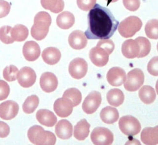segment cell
Returning a JSON list of instances; mask_svg holds the SVG:
<instances>
[{
  "instance_id": "cell-1",
  "label": "cell",
  "mask_w": 158,
  "mask_h": 145,
  "mask_svg": "<svg viewBox=\"0 0 158 145\" xmlns=\"http://www.w3.org/2000/svg\"><path fill=\"white\" fill-rule=\"evenodd\" d=\"M87 19L88 28L85 34L89 39L110 38L119 24L108 9L98 4L89 10Z\"/></svg>"
},
{
  "instance_id": "cell-2",
  "label": "cell",
  "mask_w": 158,
  "mask_h": 145,
  "mask_svg": "<svg viewBox=\"0 0 158 145\" xmlns=\"http://www.w3.org/2000/svg\"><path fill=\"white\" fill-rule=\"evenodd\" d=\"M27 135L30 141L36 145H54L56 141V138L54 133L44 130L43 127L39 125L30 127Z\"/></svg>"
},
{
  "instance_id": "cell-3",
  "label": "cell",
  "mask_w": 158,
  "mask_h": 145,
  "mask_svg": "<svg viewBox=\"0 0 158 145\" xmlns=\"http://www.w3.org/2000/svg\"><path fill=\"white\" fill-rule=\"evenodd\" d=\"M143 23L136 16H130L123 20L118 25V31L122 36L130 38L139 31Z\"/></svg>"
},
{
  "instance_id": "cell-4",
  "label": "cell",
  "mask_w": 158,
  "mask_h": 145,
  "mask_svg": "<svg viewBox=\"0 0 158 145\" xmlns=\"http://www.w3.org/2000/svg\"><path fill=\"white\" fill-rule=\"evenodd\" d=\"M121 131L127 136H135L141 131V124L138 120L131 115L122 117L118 122Z\"/></svg>"
},
{
  "instance_id": "cell-5",
  "label": "cell",
  "mask_w": 158,
  "mask_h": 145,
  "mask_svg": "<svg viewBox=\"0 0 158 145\" xmlns=\"http://www.w3.org/2000/svg\"><path fill=\"white\" fill-rule=\"evenodd\" d=\"M144 76L143 71L139 68H134L130 71L124 81V88L128 91L138 90L143 84Z\"/></svg>"
},
{
  "instance_id": "cell-6",
  "label": "cell",
  "mask_w": 158,
  "mask_h": 145,
  "mask_svg": "<svg viewBox=\"0 0 158 145\" xmlns=\"http://www.w3.org/2000/svg\"><path fill=\"white\" fill-rule=\"evenodd\" d=\"M91 140L96 145H109L114 141L113 133L104 127H96L91 132Z\"/></svg>"
},
{
  "instance_id": "cell-7",
  "label": "cell",
  "mask_w": 158,
  "mask_h": 145,
  "mask_svg": "<svg viewBox=\"0 0 158 145\" xmlns=\"http://www.w3.org/2000/svg\"><path fill=\"white\" fill-rule=\"evenodd\" d=\"M101 94L99 92L93 91L85 97L83 104V110L87 114H91L96 111L101 103Z\"/></svg>"
},
{
  "instance_id": "cell-8",
  "label": "cell",
  "mask_w": 158,
  "mask_h": 145,
  "mask_svg": "<svg viewBox=\"0 0 158 145\" xmlns=\"http://www.w3.org/2000/svg\"><path fill=\"white\" fill-rule=\"evenodd\" d=\"M88 71V64L82 58L77 57L73 59L69 66L70 75L75 79L83 78Z\"/></svg>"
},
{
  "instance_id": "cell-9",
  "label": "cell",
  "mask_w": 158,
  "mask_h": 145,
  "mask_svg": "<svg viewBox=\"0 0 158 145\" xmlns=\"http://www.w3.org/2000/svg\"><path fill=\"white\" fill-rule=\"evenodd\" d=\"M17 78L21 86L29 88L35 83L36 75L35 72L31 68L24 67L19 70Z\"/></svg>"
},
{
  "instance_id": "cell-10",
  "label": "cell",
  "mask_w": 158,
  "mask_h": 145,
  "mask_svg": "<svg viewBox=\"0 0 158 145\" xmlns=\"http://www.w3.org/2000/svg\"><path fill=\"white\" fill-rule=\"evenodd\" d=\"M73 103L67 97H62L56 99L54 104V110L60 117L69 116L73 110Z\"/></svg>"
},
{
  "instance_id": "cell-11",
  "label": "cell",
  "mask_w": 158,
  "mask_h": 145,
  "mask_svg": "<svg viewBox=\"0 0 158 145\" xmlns=\"http://www.w3.org/2000/svg\"><path fill=\"white\" fill-rule=\"evenodd\" d=\"M109 54L102 48L96 46L89 51V57L93 64L98 67H103L109 60Z\"/></svg>"
},
{
  "instance_id": "cell-12",
  "label": "cell",
  "mask_w": 158,
  "mask_h": 145,
  "mask_svg": "<svg viewBox=\"0 0 158 145\" xmlns=\"http://www.w3.org/2000/svg\"><path fill=\"white\" fill-rule=\"evenodd\" d=\"M19 107L14 101H6L0 104V117L3 120H11L18 114Z\"/></svg>"
},
{
  "instance_id": "cell-13",
  "label": "cell",
  "mask_w": 158,
  "mask_h": 145,
  "mask_svg": "<svg viewBox=\"0 0 158 145\" xmlns=\"http://www.w3.org/2000/svg\"><path fill=\"white\" fill-rule=\"evenodd\" d=\"M108 83L114 86H121L126 79V73L123 69L118 67H114L109 69L107 73Z\"/></svg>"
},
{
  "instance_id": "cell-14",
  "label": "cell",
  "mask_w": 158,
  "mask_h": 145,
  "mask_svg": "<svg viewBox=\"0 0 158 145\" xmlns=\"http://www.w3.org/2000/svg\"><path fill=\"white\" fill-rule=\"evenodd\" d=\"M40 84L41 89L46 93H51L57 87L58 81L56 76L51 72L43 73L41 77Z\"/></svg>"
},
{
  "instance_id": "cell-15",
  "label": "cell",
  "mask_w": 158,
  "mask_h": 145,
  "mask_svg": "<svg viewBox=\"0 0 158 145\" xmlns=\"http://www.w3.org/2000/svg\"><path fill=\"white\" fill-rule=\"evenodd\" d=\"M69 43L71 48L74 49H81L86 47L88 40L85 33L81 30L72 31L69 36Z\"/></svg>"
},
{
  "instance_id": "cell-16",
  "label": "cell",
  "mask_w": 158,
  "mask_h": 145,
  "mask_svg": "<svg viewBox=\"0 0 158 145\" xmlns=\"http://www.w3.org/2000/svg\"><path fill=\"white\" fill-rule=\"evenodd\" d=\"M22 52L25 59L31 62L35 61L39 57L41 49L37 43L34 41H28L23 44Z\"/></svg>"
},
{
  "instance_id": "cell-17",
  "label": "cell",
  "mask_w": 158,
  "mask_h": 145,
  "mask_svg": "<svg viewBox=\"0 0 158 145\" xmlns=\"http://www.w3.org/2000/svg\"><path fill=\"white\" fill-rule=\"evenodd\" d=\"M50 25V23L45 22L34 20V23L31 28V36L38 41L43 39L48 33Z\"/></svg>"
},
{
  "instance_id": "cell-18",
  "label": "cell",
  "mask_w": 158,
  "mask_h": 145,
  "mask_svg": "<svg viewBox=\"0 0 158 145\" xmlns=\"http://www.w3.org/2000/svg\"><path fill=\"white\" fill-rule=\"evenodd\" d=\"M122 54L128 59L137 57L139 53V46L135 39H127L122 45Z\"/></svg>"
},
{
  "instance_id": "cell-19",
  "label": "cell",
  "mask_w": 158,
  "mask_h": 145,
  "mask_svg": "<svg viewBox=\"0 0 158 145\" xmlns=\"http://www.w3.org/2000/svg\"><path fill=\"white\" fill-rule=\"evenodd\" d=\"M141 141L147 145L158 144V125L154 127L144 128L141 133Z\"/></svg>"
},
{
  "instance_id": "cell-20",
  "label": "cell",
  "mask_w": 158,
  "mask_h": 145,
  "mask_svg": "<svg viewBox=\"0 0 158 145\" xmlns=\"http://www.w3.org/2000/svg\"><path fill=\"white\" fill-rule=\"evenodd\" d=\"M55 132L59 138L67 139L72 135L73 127L69 121L65 119L60 120L55 126Z\"/></svg>"
},
{
  "instance_id": "cell-21",
  "label": "cell",
  "mask_w": 158,
  "mask_h": 145,
  "mask_svg": "<svg viewBox=\"0 0 158 145\" xmlns=\"http://www.w3.org/2000/svg\"><path fill=\"white\" fill-rule=\"evenodd\" d=\"M37 120L43 125L48 127L53 126L57 122L54 114L48 109H40L36 114Z\"/></svg>"
},
{
  "instance_id": "cell-22",
  "label": "cell",
  "mask_w": 158,
  "mask_h": 145,
  "mask_svg": "<svg viewBox=\"0 0 158 145\" xmlns=\"http://www.w3.org/2000/svg\"><path fill=\"white\" fill-rule=\"evenodd\" d=\"M41 56L44 62L52 65L59 61L61 57V53L56 48L48 47L43 50Z\"/></svg>"
},
{
  "instance_id": "cell-23",
  "label": "cell",
  "mask_w": 158,
  "mask_h": 145,
  "mask_svg": "<svg viewBox=\"0 0 158 145\" xmlns=\"http://www.w3.org/2000/svg\"><path fill=\"white\" fill-rule=\"evenodd\" d=\"M89 127L90 125L85 119L80 120L74 126V137L80 141L84 140L89 135Z\"/></svg>"
},
{
  "instance_id": "cell-24",
  "label": "cell",
  "mask_w": 158,
  "mask_h": 145,
  "mask_svg": "<svg viewBox=\"0 0 158 145\" xmlns=\"http://www.w3.org/2000/svg\"><path fill=\"white\" fill-rule=\"evenodd\" d=\"M75 23V17L72 13L69 11H64L58 15L56 19L57 26L64 30L71 28Z\"/></svg>"
},
{
  "instance_id": "cell-25",
  "label": "cell",
  "mask_w": 158,
  "mask_h": 145,
  "mask_svg": "<svg viewBox=\"0 0 158 145\" xmlns=\"http://www.w3.org/2000/svg\"><path fill=\"white\" fill-rule=\"evenodd\" d=\"M100 117L102 121L107 124L115 123L119 117L118 110L111 106L103 108L100 112Z\"/></svg>"
},
{
  "instance_id": "cell-26",
  "label": "cell",
  "mask_w": 158,
  "mask_h": 145,
  "mask_svg": "<svg viewBox=\"0 0 158 145\" xmlns=\"http://www.w3.org/2000/svg\"><path fill=\"white\" fill-rule=\"evenodd\" d=\"M138 94L141 101L146 104L152 103L156 97L154 89L149 85L142 86L139 91Z\"/></svg>"
},
{
  "instance_id": "cell-27",
  "label": "cell",
  "mask_w": 158,
  "mask_h": 145,
  "mask_svg": "<svg viewBox=\"0 0 158 145\" xmlns=\"http://www.w3.org/2000/svg\"><path fill=\"white\" fill-rule=\"evenodd\" d=\"M107 100L110 105L118 107L123 102L124 94L119 89H111L107 93Z\"/></svg>"
},
{
  "instance_id": "cell-28",
  "label": "cell",
  "mask_w": 158,
  "mask_h": 145,
  "mask_svg": "<svg viewBox=\"0 0 158 145\" xmlns=\"http://www.w3.org/2000/svg\"><path fill=\"white\" fill-rule=\"evenodd\" d=\"M41 4L44 9L53 13L60 12L64 8L63 0H41Z\"/></svg>"
},
{
  "instance_id": "cell-29",
  "label": "cell",
  "mask_w": 158,
  "mask_h": 145,
  "mask_svg": "<svg viewBox=\"0 0 158 145\" xmlns=\"http://www.w3.org/2000/svg\"><path fill=\"white\" fill-rule=\"evenodd\" d=\"M28 35V30L23 25L17 24L11 29V36L15 41L20 42L27 39Z\"/></svg>"
},
{
  "instance_id": "cell-30",
  "label": "cell",
  "mask_w": 158,
  "mask_h": 145,
  "mask_svg": "<svg viewBox=\"0 0 158 145\" xmlns=\"http://www.w3.org/2000/svg\"><path fill=\"white\" fill-rule=\"evenodd\" d=\"M144 31L148 38L154 39H158V20H149L145 25Z\"/></svg>"
},
{
  "instance_id": "cell-31",
  "label": "cell",
  "mask_w": 158,
  "mask_h": 145,
  "mask_svg": "<svg viewBox=\"0 0 158 145\" xmlns=\"http://www.w3.org/2000/svg\"><path fill=\"white\" fill-rule=\"evenodd\" d=\"M39 104V98L36 95L28 96L22 105V109L25 113L31 114L37 108Z\"/></svg>"
},
{
  "instance_id": "cell-32",
  "label": "cell",
  "mask_w": 158,
  "mask_h": 145,
  "mask_svg": "<svg viewBox=\"0 0 158 145\" xmlns=\"http://www.w3.org/2000/svg\"><path fill=\"white\" fill-rule=\"evenodd\" d=\"M62 97H65L71 100L73 107L78 106L81 101V94L80 91L75 88H71L65 90Z\"/></svg>"
},
{
  "instance_id": "cell-33",
  "label": "cell",
  "mask_w": 158,
  "mask_h": 145,
  "mask_svg": "<svg viewBox=\"0 0 158 145\" xmlns=\"http://www.w3.org/2000/svg\"><path fill=\"white\" fill-rule=\"evenodd\" d=\"M139 46V53L138 58L144 57L149 54L151 51V43L145 37L139 36L135 39Z\"/></svg>"
},
{
  "instance_id": "cell-34",
  "label": "cell",
  "mask_w": 158,
  "mask_h": 145,
  "mask_svg": "<svg viewBox=\"0 0 158 145\" xmlns=\"http://www.w3.org/2000/svg\"><path fill=\"white\" fill-rule=\"evenodd\" d=\"M19 70L13 65L7 66L3 70V77L8 81H13L17 79Z\"/></svg>"
},
{
  "instance_id": "cell-35",
  "label": "cell",
  "mask_w": 158,
  "mask_h": 145,
  "mask_svg": "<svg viewBox=\"0 0 158 145\" xmlns=\"http://www.w3.org/2000/svg\"><path fill=\"white\" fill-rule=\"evenodd\" d=\"M12 27L10 26H2L0 28V40L5 44H11L14 40L11 36Z\"/></svg>"
},
{
  "instance_id": "cell-36",
  "label": "cell",
  "mask_w": 158,
  "mask_h": 145,
  "mask_svg": "<svg viewBox=\"0 0 158 145\" xmlns=\"http://www.w3.org/2000/svg\"><path fill=\"white\" fill-rule=\"evenodd\" d=\"M147 69L152 76H158V56H155L149 60Z\"/></svg>"
},
{
  "instance_id": "cell-37",
  "label": "cell",
  "mask_w": 158,
  "mask_h": 145,
  "mask_svg": "<svg viewBox=\"0 0 158 145\" xmlns=\"http://www.w3.org/2000/svg\"><path fill=\"white\" fill-rule=\"evenodd\" d=\"M96 0H77L78 7L82 10H91L96 4Z\"/></svg>"
},
{
  "instance_id": "cell-38",
  "label": "cell",
  "mask_w": 158,
  "mask_h": 145,
  "mask_svg": "<svg viewBox=\"0 0 158 145\" xmlns=\"http://www.w3.org/2000/svg\"><path fill=\"white\" fill-rule=\"evenodd\" d=\"M97 46H99L101 48H102L104 49H105L109 54H110L115 48L114 43L113 41L110 39H101L97 44Z\"/></svg>"
},
{
  "instance_id": "cell-39",
  "label": "cell",
  "mask_w": 158,
  "mask_h": 145,
  "mask_svg": "<svg viewBox=\"0 0 158 145\" xmlns=\"http://www.w3.org/2000/svg\"><path fill=\"white\" fill-rule=\"evenodd\" d=\"M10 93V88L9 85L2 80H0V101L6 99Z\"/></svg>"
},
{
  "instance_id": "cell-40",
  "label": "cell",
  "mask_w": 158,
  "mask_h": 145,
  "mask_svg": "<svg viewBox=\"0 0 158 145\" xmlns=\"http://www.w3.org/2000/svg\"><path fill=\"white\" fill-rule=\"evenodd\" d=\"M123 4L127 9L135 11L139 7L140 0H123Z\"/></svg>"
},
{
  "instance_id": "cell-41",
  "label": "cell",
  "mask_w": 158,
  "mask_h": 145,
  "mask_svg": "<svg viewBox=\"0 0 158 145\" xmlns=\"http://www.w3.org/2000/svg\"><path fill=\"white\" fill-rule=\"evenodd\" d=\"M10 10V4L4 0H0V18H2L7 15Z\"/></svg>"
},
{
  "instance_id": "cell-42",
  "label": "cell",
  "mask_w": 158,
  "mask_h": 145,
  "mask_svg": "<svg viewBox=\"0 0 158 145\" xmlns=\"http://www.w3.org/2000/svg\"><path fill=\"white\" fill-rule=\"evenodd\" d=\"M10 133L9 125L4 122L0 121V138L7 137Z\"/></svg>"
},
{
  "instance_id": "cell-43",
  "label": "cell",
  "mask_w": 158,
  "mask_h": 145,
  "mask_svg": "<svg viewBox=\"0 0 158 145\" xmlns=\"http://www.w3.org/2000/svg\"><path fill=\"white\" fill-rule=\"evenodd\" d=\"M133 141H128L127 143H126V144H140V143L137 140V139H133Z\"/></svg>"
},
{
  "instance_id": "cell-44",
  "label": "cell",
  "mask_w": 158,
  "mask_h": 145,
  "mask_svg": "<svg viewBox=\"0 0 158 145\" xmlns=\"http://www.w3.org/2000/svg\"><path fill=\"white\" fill-rule=\"evenodd\" d=\"M107 2V4H109V3L110 2H117L118 0H106Z\"/></svg>"
},
{
  "instance_id": "cell-45",
  "label": "cell",
  "mask_w": 158,
  "mask_h": 145,
  "mask_svg": "<svg viewBox=\"0 0 158 145\" xmlns=\"http://www.w3.org/2000/svg\"><path fill=\"white\" fill-rule=\"evenodd\" d=\"M156 92L158 94V80H157V81L156 82Z\"/></svg>"
},
{
  "instance_id": "cell-46",
  "label": "cell",
  "mask_w": 158,
  "mask_h": 145,
  "mask_svg": "<svg viewBox=\"0 0 158 145\" xmlns=\"http://www.w3.org/2000/svg\"><path fill=\"white\" fill-rule=\"evenodd\" d=\"M157 51H158V43H157Z\"/></svg>"
}]
</instances>
